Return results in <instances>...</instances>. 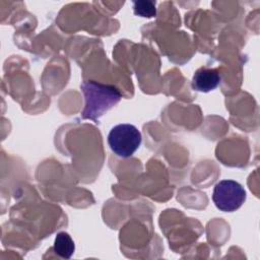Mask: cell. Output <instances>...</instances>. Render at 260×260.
Here are the masks:
<instances>
[{
    "label": "cell",
    "mask_w": 260,
    "mask_h": 260,
    "mask_svg": "<svg viewBox=\"0 0 260 260\" xmlns=\"http://www.w3.org/2000/svg\"><path fill=\"white\" fill-rule=\"evenodd\" d=\"M80 88L85 100L84 109L81 113L83 119L96 121L122 99V94L116 86L94 80L83 81Z\"/></svg>",
    "instance_id": "cell-1"
},
{
    "label": "cell",
    "mask_w": 260,
    "mask_h": 260,
    "mask_svg": "<svg viewBox=\"0 0 260 260\" xmlns=\"http://www.w3.org/2000/svg\"><path fill=\"white\" fill-rule=\"evenodd\" d=\"M141 140L142 136L137 127L127 123L114 126L108 135L111 150L123 158L130 157L140 146Z\"/></svg>",
    "instance_id": "cell-2"
},
{
    "label": "cell",
    "mask_w": 260,
    "mask_h": 260,
    "mask_svg": "<svg viewBox=\"0 0 260 260\" xmlns=\"http://www.w3.org/2000/svg\"><path fill=\"white\" fill-rule=\"evenodd\" d=\"M215 206L224 212H233L239 209L246 200L244 187L233 180H222L216 183L212 193Z\"/></svg>",
    "instance_id": "cell-3"
},
{
    "label": "cell",
    "mask_w": 260,
    "mask_h": 260,
    "mask_svg": "<svg viewBox=\"0 0 260 260\" xmlns=\"http://www.w3.org/2000/svg\"><path fill=\"white\" fill-rule=\"evenodd\" d=\"M221 81L217 69L201 67L197 69L192 78V88L200 92H209L215 89Z\"/></svg>",
    "instance_id": "cell-4"
},
{
    "label": "cell",
    "mask_w": 260,
    "mask_h": 260,
    "mask_svg": "<svg viewBox=\"0 0 260 260\" xmlns=\"http://www.w3.org/2000/svg\"><path fill=\"white\" fill-rule=\"evenodd\" d=\"M53 251L61 258L69 259L75 251L74 242L67 233L60 232L56 235Z\"/></svg>",
    "instance_id": "cell-5"
},
{
    "label": "cell",
    "mask_w": 260,
    "mask_h": 260,
    "mask_svg": "<svg viewBox=\"0 0 260 260\" xmlns=\"http://www.w3.org/2000/svg\"><path fill=\"white\" fill-rule=\"evenodd\" d=\"M134 13L141 17H154L156 15L155 2L150 0H138L133 1Z\"/></svg>",
    "instance_id": "cell-6"
}]
</instances>
